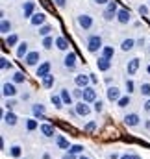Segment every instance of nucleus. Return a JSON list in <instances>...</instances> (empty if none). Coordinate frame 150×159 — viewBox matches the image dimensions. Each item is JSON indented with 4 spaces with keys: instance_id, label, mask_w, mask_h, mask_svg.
Listing matches in <instances>:
<instances>
[{
    "instance_id": "6e6552de",
    "label": "nucleus",
    "mask_w": 150,
    "mask_h": 159,
    "mask_svg": "<svg viewBox=\"0 0 150 159\" xmlns=\"http://www.w3.org/2000/svg\"><path fill=\"white\" fill-rule=\"evenodd\" d=\"M82 100H85V102H89V104H93V102L96 100V91H95L93 85L83 87V96H82Z\"/></svg>"
},
{
    "instance_id": "e433bc0d",
    "label": "nucleus",
    "mask_w": 150,
    "mask_h": 159,
    "mask_svg": "<svg viewBox=\"0 0 150 159\" xmlns=\"http://www.w3.org/2000/svg\"><path fill=\"white\" fill-rule=\"evenodd\" d=\"M0 69L2 70H11L13 65H11V61H7V57H0Z\"/></svg>"
},
{
    "instance_id": "6ab92c4d",
    "label": "nucleus",
    "mask_w": 150,
    "mask_h": 159,
    "mask_svg": "<svg viewBox=\"0 0 150 159\" xmlns=\"http://www.w3.org/2000/svg\"><path fill=\"white\" fill-rule=\"evenodd\" d=\"M2 119H4V124H6V126H11V128H13V126L19 122V117H17L13 111H7V113H4V117H2Z\"/></svg>"
},
{
    "instance_id": "7c9ffc66",
    "label": "nucleus",
    "mask_w": 150,
    "mask_h": 159,
    "mask_svg": "<svg viewBox=\"0 0 150 159\" xmlns=\"http://www.w3.org/2000/svg\"><path fill=\"white\" fill-rule=\"evenodd\" d=\"M17 44H19V35L17 34L6 35V46H17Z\"/></svg>"
},
{
    "instance_id": "f3484780",
    "label": "nucleus",
    "mask_w": 150,
    "mask_h": 159,
    "mask_svg": "<svg viewBox=\"0 0 150 159\" xmlns=\"http://www.w3.org/2000/svg\"><path fill=\"white\" fill-rule=\"evenodd\" d=\"M39 131H41V135L46 137V139H50V137L56 135V129H54V126H50V124H41V126H39Z\"/></svg>"
},
{
    "instance_id": "a211bd4d",
    "label": "nucleus",
    "mask_w": 150,
    "mask_h": 159,
    "mask_svg": "<svg viewBox=\"0 0 150 159\" xmlns=\"http://www.w3.org/2000/svg\"><path fill=\"white\" fill-rule=\"evenodd\" d=\"M45 22H46V15L41 13V11H39V13H34L32 19H30V24H32V26H43Z\"/></svg>"
},
{
    "instance_id": "412c9836",
    "label": "nucleus",
    "mask_w": 150,
    "mask_h": 159,
    "mask_svg": "<svg viewBox=\"0 0 150 159\" xmlns=\"http://www.w3.org/2000/svg\"><path fill=\"white\" fill-rule=\"evenodd\" d=\"M28 52H30V48H28V43H26V41L17 44V52H15V54H17V57H21V59H22V57H26V54H28Z\"/></svg>"
},
{
    "instance_id": "39448f33",
    "label": "nucleus",
    "mask_w": 150,
    "mask_h": 159,
    "mask_svg": "<svg viewBox=\"0 0 150 159\" xmlns=\"http://www.w3.org/2000/svg\"><path fill=\"white\" fill-rule=\"evenodd\" d=\"M78 26L85 32V30H91L93 28V17L91 15H87V13H82V15H78Z\"/></svg>"
},
{
    "instance_id": "6e6d98bb",
    "label": "nucleus",
    "mask_w": 150,
    "mask_h": 159,
    "mask_svg": "<svg viewBox=\"0 0 150 159\" xmlns=\"http://www.w3.org/2000/svg\"><path fill=\"white\" fill-rule=\"evenodd\" d=\"M135 159H141V157H139V156H135Z\"/></svg>"
},
{
    "instance_id": "20e7f679",
    "label": "nucleus",
    "mask_w": 150,
    "mask_h": 159,
    "mask_svg": "<svg viewBox=\"0 0 150 159\" xmlns=\"http://www.w3.org/2000/svg\"><path fill=\"white\" fill-rule=\"evenodd\" d=\"M117 11H119V7H117V2L113 0L110 2L108 6H106V9H104V13H102V17H104V20H113V19H117Z\"/></svg>"
},
{
    "instance_id": "b1692460",
    "label": "nucleus",
    "mask_w": 150,
    "mask_h": 159,
    "mask_svg": "<svg viewBox=\"0 0 150 159\" xmlns=\"http://www.w3.org/2000/svg\"><path fill=\"white\" fill-rule=\"evenodd\" d=\"M59 94H61L65 106H73V98H74V96H73V93H69V89H61Z\"/></svg>"
},
{
    "instance_id": "7ed1b4c3",
    "label": "nucleus",
    "mask_w": 150,
    "mask_h": 159,
    "mask_svg": "<svg viewBox=\"0 0 150 159\" xmlns=\"http://www.w3.org/2000/svg\"><path fill=\"white\" fill-rule=\"evenodd\" d=\"M74 111L78 117H87L91 111H93V107L89 106V102H85V100H78L74 104Z\"/></svg>"
},
{
    "instance_id": "4468645a",
    "label": "nucleus",
    "mask_w": 150,
    "mask_h": 159,
    "mask_svg": "<svg viewBox=\"0 0 150 159\" xmlns=\"http://www.w3.org/2000/svg\"><path fill=\"white\" fill-rule=\"evenodd\" d=\"M34 13H35V2H32V0L24 2V6H22V15H24V19H32Z\"/></svg>"
},
{
    "instance_id": "9d476101",
    "label": "nucleus",
    "mask_w": 150,
    "mask_h": 159,
    "mask_svg": "<svg viewBox=\"0 0 150 159\" xmlns=\"http://www.w3.org/2000/svg\"><path fill=\"white\" fill-rule=\"evenodd\" d=\"M50 69H52L50 61H43V63H39V67L35 69V76H37V78H45V76H48V74H50Z\"/></svg>"
},
{
    "instance_id": "8fccbe9b",
    "label": "nucleus",
    "mask_w": 150,
    "mask_h": 159,
    "mask_svg": "<svg viewBox=\"0 0 150 159\" xmlns=\"http://www.w3.org/2000/svg\"><path fill=\"white\" fill-rule=\"evenodd\" d=\"M108 159H120V156H119V154H115V152H111V154L108 156Z\"/></svg>"
},
{
    "instance_id": "37998d69",
    "label": "nucleus",
    "mask_w": 150,
    "mask_h": 159,
    "mask_svg": "<svg viewBox=\"0 0 150 159\" xmlns=\"http://www.w3.org/2000/svg\"><path fill=\"white\" fill-rule=\"evenodd\" d=\"M124 89H126V93H128V94H132V93L135 91V83H134L132 80H126V83H124Z\"/></svg>"
},
{
    "instance_id": "dca6fc26",
    "label": "nucleus",
    "mask_w": 150,
    "mask_h": 159,
    "mask_svg": "<svg viewBox=\"0 0 150 159\" xmlns=\"http://www.w3.org/2000/svg\"><path fill=\"white\" fill-rule=\"evenodd\" d=\"M32 113H34V117L39 120H45V115H46V107L43 106V104H34L32 106Z\"/></svg>"
},
{
    "instance_id": "864d4df0",
    "label": "nucleus",
    "mask_w": 150,
    "mask_h": 159,
    "mask_svg": "<svg viewBox=\"0 0 150 159\" xmlns=\"http://www.w3.org/2000/svg\"><path fill=\"white\" fill-rule=\"evenodd\" d=\"M78 159H91V157H89V156H83V154H80V157H78Z\"/></svg>"
},
{
    "instance_id": "cd10ccee",
    "label": "nucleus",
    "mask_w": 150,
    "mask_h": 159,
    "mask_svg": "<svg viewBox=\"0 0 150 159\" xmlns=\"http://www.w3.org/2000/svg\"><path fill=\"white\" fill-rule=\"evenodd\" d=\"M54 83H56V78H54L52 74H48V76L41 78V85H43L45 89H52V87H54Z\"/></svg>"
},
{
    "instance_id": "bb28decb",
    "label": "nucleus",
    "mask_w": 150,
    "mask_h": 159,
    "mask_svg": "<svg viewBox=\"0 0 150 159\" xmlns=\"http://www.w3.org/2000/svg\"><path fill=\"white\" fill-rule=\"evenodd\" d=\"M56 48L63 50V52H69V41L65 37H56Z\"/></svg>"
},
{
    "instance_id": "c03bdc74",
    "label": "nucleus",
    "mask_w": 150,
    "mask_h": 159,
    "mask_svg": "<svg viewBox=\"0 0 150 159\" xmlns=\"http://www.w3.org/2000/svg\"><path fill=\"white\" fill-rule=\"evenodd\" d=\"M137 11H139V15H141V17H147V15H148V6L141 4V6L137 7Z\"/></svg>"
},
{
    "instance_id": "2f4dec72",
    "label": "nucleus",
    "mask_w": 150,
    "mask_h": 159,
    "mask_svg": "<svg viewBox=\"0 0 150 159\" xmlns=\"http://www.w3.org/2000/svg\"><path fill=\"white\" fill-rule=\"evenodd\" d=\"M54 44H56V39H54L52 35H46V37H43V44H41V46H43L45 50H50Z\"/></svg>"
},
{
    "instance_id": "4c0bfd02",
    "label": "nucleus",
    "mask_w": 150,
    "mask_h": 159,
    "mask_svg": "<svg viewBox=\"0 0 150 159\" xmlns=\"http://www.w3.org/2000/svg\"><path fill=\"white\" fill-rule=\"evenodd\" d=\"M96 126H98L96 120H91V122H87V124L83 126V131H85V133H93V131L96 129Z\"/></svg>"
},
{
    "instance_id": "a878e982",
    "label": "nucleus",
    "mask_w": 150,
    "mask_h": 159,
    "mask_svg": "<svg viewBox=\"0 0 150 159\" xmlns=\"http://www.w3.org/2000/svg\"><path fill=\"white\" fill-rule=\"evenodd\" d=\"M130 104H132V96H130V94L126 93L124 96H120V98H119V102H117V107H120V109H124V107H128Z\"/></svg>"
},
{
    "instance_id": "ea45409f",
    "label": "nucleus",
    "mask_w": 150,
    "mask_h": 159,
    "mask_svg": "<svg viewBox=\"0 0 150 159\" xmlns=\"http://www.w3.org/2000/svg\"><path fill=\"white\" fill-rule=\"evenodd\" d=\"M102 56L113 59V56H115V48H113V46H104V48H102Z\"/></svg>"
},
{
    "instance_id": "603ef678",
    "label": "nucleus",
    "mask_w": 150,
    "mask_h": 159,
    "mask_svg": "<svg viewBox=\"0 0 150 159\" xmlns=\"http://www.w3.org/2000/svg\"><path fill=\"white\" fill-rule=\"evenodd\" d=\"M0 148L6 150V143H4V137H0Z\"/></svg>"
},
{
    "instance_id": "f8f14e48",
    "label": "nucleus",
    "mask_w": 150,
    "mask_h": 159,
    "mask_svg": "<svg viewBox=\"0 0 150 159\" xmlns=\"http://www.w3.org/2000/svg\"><path fill=\"white\" fill-rule=\"evenodd\" d=\"M139 65H141L139 57H132V59L128 61V65H126V72H128V76H134V74H137V70H139Z\"/></svg>"
},
{
    "instance_id": "72a5a7b5",
    "label": "nucleus",
    "mask_w": 150,
    "mask_h": 159,
    "mask_svg": "<svg viewBox=\"0 0 150 159\" xmlns=\"http://www.w3.org/2000/svg\"><path fill=\"white\" fill-rule=\"evenodd\" d=\"M93 111H95V113H102V111H104V102H102L100 98H96V100L93 102Z\"/></svg>"
},
{
    "instance_id": "de8ad7c7",
    "label": "nucleus",
    "mask_w": 150,
    "mask_h": 159,
    "mask_svg": "<svg viewBox=\"0 0 150 159\" xmlns=\"http://www.w3.org/2000/svg\"><path fill=\"white\" fill-rule=\"evenodd\" d=\"M120 159H135L134 154H124V156H120Z\"/></svg>"
},
{
    "instance_id": "79ce46f5",
    "label": "nucleus",
    "mask_w": 150,
    "mask_h": 159,
    "mask_svg": "<svg viewBox=\"0 0 150 159\" xmlns=\"http://www.w3.org/2000/svg\"><path fill=\"white\" fill-rule=\"evenodd\" d=\"M15 106H17V102H15L13 98H6V102H4V107H6L7 111H13V109H15Z\"/></svg>"
},
{
    "instance_id": "0eeeda50",
    "label": "nucleus",
    "mask_w": 150,
    "mask_h": 159,
    "mask_svg": "<svg viewBox=\"0 0 150 159\" xmlns=\"http://www.w3.org/2000/svg\"><path fill=\"white\" fill-rule=\"evenodd\" d=\"M96 67H98L100 72H108V70L111 69V59H110V57H104V56L100 54L98 59H96Z\"/></svg>"
},
{
    "instance_id": "58836bf2",
    "label": "nucleus",
    "mask_w": 150,
    "mask_h": 159,
    "mask_svg": "<svg viewBox=\"0 0 150 159\" xmlns=\"http://www.w3.org/2000/svg\"><path fill=\"white\" fill-rule=\"evenodd\" d=\"M83 150H85V148H83L82 144H73L67 152H71V154H74V156H80V154H83Z\"/></svg>"
},
{
    "instance_id": "423d86ee",
    "label": "nucleus",
    "mask_w": 150,
    "mask_h": 159,
    "mask_svg": "<svg viewBox=\"0 0 150 159\" xmlns=\"http://www.w3.org/2000/svg\"><path fill=\"white\" fill-rule=\"evenodd\" d=\"M122 122H124V126H126V128H135V126H139L141 119H139V115H137V113H128V115H124Z\"/></svg>"
},
{
    "instance_id": "1a4fd4ad",
    "label": "nucleus",
    "mask_w": 150,
    "mask_h": 159,
    "mask_svg": "<svg viewBox=\"0 0 150 159\" xmlns=\"http://www.w3.org/2000/svg\"><path fill=\"white\" fill-rule=\"evenodd\" d=\"M39 61H41V54H39L37 50L28 52V54H26V57H24V63H26L28 67H35Z\"/></svg>"
},
{
    "instance_id": "ddd939ff",
    "label": "nucleus",
    "mask_w": 150,
    "mask_h": 159,
    "mask_svg": "<svg viewBox=\"0 0 150 159\" xmlns=\"http://www.w3.org/2000/svg\"><path fill=\"white\" fill-rule=\"evenodd\" d=\"M17 94V87H15V83H4L2 85V96L4 98H13Z\"/></svg>"
},
{
    "instance_id": "f704fd0d",
    "label": "nucleus",
    "mask_w": 150,
    "mask_h": 159,
    "mask_svg": "<svg viewBox=\"0 0 150 159\" xmlns=\"http://www.w3.org/2000/svg\"><path fill=\"white\" fill-rule=\"evenodd\" d=\"M37 128H39V124H37V119H35V117L26 120V129H28V131H34V129H37Z\"/></svg>"
},
{
    "instance_id": "f257e3e1",
    "label": "nucleus",
    "mask_w": 150,
    "mask_h": 159,
    "mask_svg": "<svg viewBox=\"0 0 150 159\" xmlns=\"http://www.w3.org/2000/svg\"><path fill=\"white\" fill-rule=\"evenodd\" d=\"M85 44H87V52H91V54H98V52L104 48L102 35H98V34H93V35H89Z\"/></svg>"
},
{
    "instance_id": "09e8293b",
    "label": "nucleus",
    "mask_w": 150,
    "mask_h": 159,
    "mask_svg": "<svg viewBox=\"0 0 150 159\" xmlns=\"http://www.w3.org/2000/svg\"><path fill=\"white\" fill-rule=\"evenodd\" d=\"M63 159H76V156L74 154H71V152H67V154L63 156Z\"/></svg>"
},
{
    "instance_id": "c756f323",
    "label": "nucleus",
    "mask_w": 150,
    "mask_h": 159,
    "mask_svg": "<svg viewBox=\"0 0 150 159\" xmlns=\"http://www.w3.org/2000/svg\"><path fill=\"white\" fill-rule=\"evenodd\" d=\"M9 156L11 157H15V159H21V154H22V148L19 146V144H13V146H9Z\"/></svg>"
},
{
    "instance_id": "3c124183",
    "label": "nucleus",
    "mask_w": 150,
    "mask_h": 159,
    "mask_svg": "<svg viewBox=\"0 0 150 159\" xmlns=\"http://www.w3.org/2000/svg\"><path fill=\"white\" fill-rule=\"evenodd\" d=\"M143 109H145V111H150V100H147V102L143 104Z\"/></svg>"
},
{
    "instance_id": "473e14b6",
    "label": "nucleus",
    "mask_w": 150,
    "mask_h": 159,
    "mask_svg": "<svg viewBox=\"0 0 150 159\" xmlns=\"http://www.w3.org/2000/svg\"><path fill=\"white\" fill-rule=\"evenodd\" d=\"M11 80H13V83H24V81H26V76H24L21 70H15L13 76H11Z\"/></svg>"
},
{
    "instance_id": "49530a36",
    "label": "nucleus",
    "mask_w": 150,
    "mask_h": 159,
    "mask_svg": "<svg viewBox=\"0 0 150 159\" xmlns=\"http://www.w3.org/2000/svg\"><path fill=\"white\" fill-rule=\"evenodd\" d=\"M95 4H98V6H108L110 0H95Z\"/></svg>"
},
{
    "instance_id": "a19ab883",
    "label": "nucleus",
    "mask_w": 150,
    "mask_h": 159,
    "mask_svg": "<svg viewBox=\"0 0 150 159\" xmlns=\"http://www.w3.org/2000/svg\"><path fill=\"white\" fill-rule=\"evenodd\" d=\"M139 91H141V94L143 96H147V98H150V83H141V87H139Z\"/></svg>"
},
{
    "instance_id": "aec40b11",
    "label": "nucleus",
    "mask_w": 150,
    "mask_h": 159,
    "mask_svg": "<svg viewBox=\"0 0 150 159\" xmlns=\"http://www.w3.org/2000/svg\"><path fill=\"white\" fill-rule=\"evenodd\" d=\"M130 19H132V17H130V11H128V9H119V11H117V20H119L120 24H128Z\"/></svg>"
},
{
    "instance_id": "c85d7f7f",
    "label": "nucleus",
    "mask_w": 150,
    "mask_h": 159,
    "mask_svg": "<svg viewBox=\"0 0 150 159\" xmlns=\"http://www.w3.org/2000/svg\"><path fill=\"white\" fill-rule=\"evenodd\" d=\"M50 102L54 104V107L56 109H61L65 104H63V98H61V94H50Z\"/></svg>"
},
{
    "instance_id": "4be33fe9",
    "label": "nucleus",
    "mask_w": 150,
    "mask_h": 159,
    "mask_svg": "<svg viewBox=\"0 0 150 159\" xmlns=\"http://www.w3.org/2000/svg\"><path fill=\"white\" fill-rule=\"evenodd\" d=\"M11 28H13L11 20H7V19H2V22H0V34H2V35H9Z\"/></svg>"
},
{
    "instance_id": "2eb2a0df",
    "label": "nucleus",
    "mask_w": 150,
    "mask_h": 159,
    "mask_svg": "<svg viewBox=\"0 0 150 159\" xmlns=\"http://www.w3.org/2000/svg\"><path fill=\"white\" fill-rule=\"evenodd\" d=\"M74 83L76 87H87L89 83H91V74H76L74 76Z\"/></svg>"
},
{
    "instance_id": "9b49d317",
    "label": "nucleus",
    "mask_w": 150,
    "mask_h": 159,
    "mask_svg": "<svg viewBox=\"0 0 150 159\" xmlns=\"http://www.w3.org/2000/svg\"><path fill=\"white\" fill-rule=\"evenodd\" d=\"M106 96H108V100H110V102H115V104H117V102H119V98H120V96H122V94H120V89H119V87H115V85H110V87H108V89H106Z\"/></svg>"
},
{
    "instance_id": "f03ea898",
    "label": "nucleus",
    "mask_w": 150,
    "mask_h": 159,
    "mask_svg": "<svg viewBox=\"0 0 150 159\" xmlns=\"http://www.w3.org/2000/svg\"><path fill=\"white\" fill-rule=\"evenodd\" d=\"M76 65H78V56H76V52L69 50V52L65 54V57H63V67H65L67 70H74Z\"/></svg>"
},
{
    "instance_id": "393cba45",
    "label": "nucleus",
    "mask_w": 150,
    "mask_h": 159,
    "mask_svg": "<svg viewBox=\"0 0 150 159\" xmlns=\"http://www.w3.org/2000/svg\"><path fill=\"white\" fill-rule=\"evenodd\" d=\"M56 144H58V148H59V150H69V148H71L69 141H67L63 135H56Z\"/></svg>"
},
{
    "instance_id": "5fc2aeb1",
    "label": "nucleus",
    "mask_w": 150,
    "mask_h": 159,
    "mask_svg": "<svg viewBox=\"0 0 150 159\" xmlns=\"http://www.w3.org/2000/svg\"><path fill=\"white\" fill-rule=\"evenodd\" d=\"M147 72H148V74H150V65H148V67H147Z\"/></svg>"
},
{
    "instance_id": "c9c22d12",
    "label": "nucleus",
    "mask_w": 150,
    "mask_h": 159,
    "mask_svg": "<svg viewBox=\"0 0 150 159\" xmlns=\"http://www.w3.org/2000/svg\"><path fill=\"white\" fill-rule=\"evenodd\" d=\"M50 32H52V26H50V24H43V26H39V35L46 37V35H50Z\"/></svg>"
},
{
    "instance_id": "a18cd8bd",
    "label": "nucleus",
    "mask_w": 150,
    "mask_h": 159,
    "mask_svg": "<svg viewBox=\"0 0 150 159\" xmlns=\"http://www.w3.org/2000/svg\"><path fill=\"white\" fill-rule=\"evenodd\" d=\"M54 4H56L59 9H63V7L67 6V0H54Z\"/></svg>"
},
{
    "instance_id": "5701e85b",
    "label": "nucleus",
    "mask_w": 150,
    "mask_h": 159,
    "mask_svg": "<svg viewBox=\"0 0 150 159\" xmlns=\"http://www.w3.org/2000/svg\"><path fill=\"white\" fill-rule=\"evenodd\" d=\"M135 43H137L135 39H132V37H128V39H124L122 43H120V50H122V52H130V50H134V46H135Z\"/></svg>"
}]
</instances>
